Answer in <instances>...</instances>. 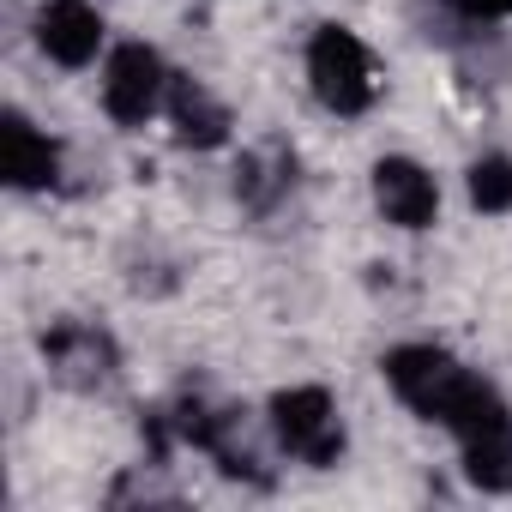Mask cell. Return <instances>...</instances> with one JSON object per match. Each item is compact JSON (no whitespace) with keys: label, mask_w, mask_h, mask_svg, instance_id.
Here are the masks:
<instances>
[{"label":"cell","mask_w":512,"mask_h":512,"mask_svg":"<svg viewBox=\"0 0 512 512\" xmlns=\"http://www.w3.org/2000/svg\"><path fill=\"white\" fill-rule=\"evenodd\" d=\"M386 380H392V392L422 416V422H440V428H452L458 422V410L470 404V392L482 386L470 368H458L446 350H434V344H404V350H392L386 356Z\"/></svg>","instance_id":"6da1fadb"},{"label":"cell","mask_w":512,"mask_h":512,"mask_svg":"<svg viewBox=\"0 0 512 512\" xmlns=\"http://www.w3.org/2000/svg\"><path fill=\"white\" fill-rule=\"evenodd\" d=\"M452 434H458V446H464L470 482L488 488V494H512V410L500 404L494 386H476V392H470V404L458 410Z\"/></svg>","instance_id":"7a4b0ae2"},{"label":"cell","mask_w":512,"mask_h":512,"mask_svg":"<svg viewBox=\"0 0 512 512\" xmlns=\"http://www.w3.org/2000/svg\"><path fill=\"white\" fill-rule=\"evenodd\" d=\"M308 79H314V97L332 109V115H362L380 91L374 79V55L344 31V25H326L314 43H308Z\"/></svg>","instance_id":"3957f363"},{"label":"cell","mask_w":512,"mask_h":512,"mask_svg":"<svg viewBox=\"0 0 512 512\" xmlns=\"http://www.w3.org/2000/svg\"><path fill=\"white\" fill-rule=\"evenodd\" d=\"M272 434L290 458L326 470L338 464L344 452V422H338V404L320 392V386H296V392H278L272 398Z\"/></svg>","instance_id":"277c9868"},{"label":"cell","mask_w":512,"mask_h":512,"mask_svg":"<svg viewBox=\"0 0 512 512\" xmlns=\"http://www.w3.org/2000/svg\"><path fill=\"white\" fill-rule=\"evenodd\" d=\"M163 97H169V73H163L157 49L121 43V49L109 55V73H103V109H109L121 127H145Z\"/></svg>","instance_id":"5b68a950"},{"label":"cell","mask_w":512,"mask_h":512,"mask_svg":"<svg viewBox=\"0 0 512 512\" xmlns=\"http://www.w3.org/2000/svg\"><path fill=\"white\" fill-rule=\"evenodd\" d=\"M374 205L386 211V223L398 229H428L434 211H440V187L422 163L410 157H380L374 163Z\"/></svg>","instance_id":"8992f818"},{"label":"cell","mask_w":512,"mask_h":512,"mask_svg":"<svg viewBox=\"0 0 512 512\" xmlns=\"http://www.w3.org/2000/svg\"><path fill=\"white\" fill-rule=\"evenodd\" d=\"M43 356H49L55 380L61 386H79V392H91V386H103L115 374V344L97 326H79V320H61L43 338Z\"/></svg>","instance_id":"52a82bcc"},{"label":"cell","mask_w":512,"mask_h":512,"mask_svg":"<svg viewBox=\"0 0 512 512\" xmlns=\"http://www.w3.org/2000/svg\"><path fill=\"white\" fill-rule=\"evenodd\" d=\"M37 43H43L49 61L85 67V61H97V49H103V19L85 7V0H49V7L37 13Z\"/></svg>","instance_id":"ba28073f"},{"label":"cell","mask_w":512,"mask_h":512,"mask_svg":"<svg viewBox=\"0 0 512 512\" xmlns=\"http://www.w3.org/2000/svg\"><path fill=\"white\" fill-rule=\"evenodd\" d=\"M0 175H7L13 187H49L55 175H61V151H55V139H43L25 115H7L0 121Z\"/></svg>","instance_id":"9c48e42d"},{"label":"cell","mask_w":512,"mask_h":512,"mask_svg":"<svg viewBox=\"0 0 512 512\" xmlns=\"http://www.w3.org/2000/svg\"><path fill=\"white\" fill-rule=\"evenodd\" d=\"M169 121H175V139L193 145V151H211V145L229 139V109L193 73H175L169 79Z\"/></svg>","instance_id":"30bf717a"},{"label":"cell","mask_w":512,"mask_h":512,"mask_svg":"<svg viewBox=\"0 0 512 512\" xmlns=\"http://www.w3.org/2000/svg\"><path fill=\"white\" fill-rule=\"evenodd\" d=\"M290 175H296V157H290L284 145H260V151L241 157L235 193H241V205H253V211H272V199L290 187Z\"/></svg>","instance_id":"8fae6325"},{"label":"cell","mask_w":512,"mask_h":512,"mask_svg":"<svg viewBox=\"0 0 512 512\" xmlns=\"http://www.w3.org/2000/svg\"><path fill=\"white\" fill-rule=\"evenodd\" d=\"M470 205L476 211H512V157H476L470 163Z\"/></svg>","instance_id":"7c38bea8"},{"label":"cell","mask_w":512,"mask_h":512,"mask_svg":"<svg viewBox=\"0 0 512 512\" xmlns=\"http://www.w3.org/2000/svg\"><path fill=\"white\" fill-rule=\"evenodd\" d=\"M464 19H512V0H452Z\"/></svg>","instance_id":"4fadbf2b"}]
</instances>
